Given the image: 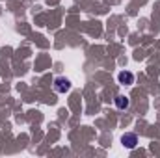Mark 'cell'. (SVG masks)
I'll return each instance as SVG.
<instances>
[{
    "instance_id": "2",
    "label": "cell",
    "mask_w": 160,
    "mask_h": 158,
    "mask_svg": "<svg viewBox=\"0 0 160 158\" xmlns=\"http://www.w3.org/2000/svg\"><path fill=\"white\" fill-rule=\"evenodd\" d=\"M54 89H56L58 93H65V91L71 89V82L67 78H62V77H60V78L54 80Z\"/></svg>"
},
{
    "instance_id": "4",
    "label": "cell",
    "mask_w": 160,
    "mask_h": 158,
    "mask_svg": "<svg viewBox=\"0 0 160 158\" xmlns=\"http://www.w3.org/2000/svg\"><path fill=\"white\" fill-rule=\"evenodd\" d=\"M128 104H130L128 97H125V95H118V97H116V106H118L119 110H127Z\"/></svg>"
},
{
    "instance_id": "1",
    "label": "cell",
    "mask_w": 160,
    "mask_h": 158,
    "mask_svg": "<svg viewBox=\"0 0 160 158\" xmlns=\"http://www.w3.org/2000/svg\"><path fill=\"white\" fill-rule=\"evenodd\" d=\"M121 143H123L127 149H134V147L138 145V136H136V134H132V132H128V134H123V138H121Z\"/></svg>"
},
{
    "instance_id": "3",
    "label": "cell",
    "mask_w": 160,
    "mask_h": 158,
    "mask_svg": "<svg viewBox=\"0 0 160 158\" xmlns=\"http://www.w3.org/2000/svg\"><path fill=\"white\" fill-rule=\"evenodd\" d=\"M118 80H119V84L130 86V84H134V75L128 73V71H121L119 75H118Z\"/></svg>"
}]
</instances>
